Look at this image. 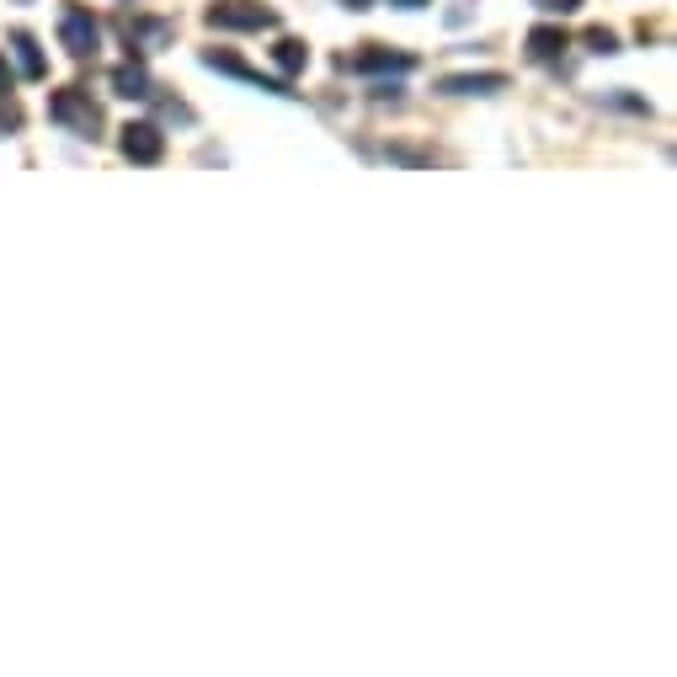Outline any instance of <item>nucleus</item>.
<instances>
[{"label": "nucleus", "instance_id": "obj_3", "mask_svg": "<svg viewBox=\"0 0 677 677\" xmlns=\"http://www.w3.org/2000/svg\"><path fill=\"white\" fill-rule=\"evenodd\" d=\"M60 43L75 60H92L102 49V22H96L86 6H60Z\"/></svg>", "mask_w": 677, "mask_h": 677}, {"label": "nucleus", "instance_id": "obj_16", "mask_svg": "<svg viewBox=\"0 0 677 677\" xmlns=\"http://www.w3.org/2000/svg\"><path fill=\"white\" fill-rule=\"evenodd\" d=\"M341 6H347V11H373L379 0H341Z\"/></svg>", "mask_w": 677, "mask_h": 677}, {"label": "nucleus", "instance_id": "obj_9", "mask_svg": "<svg viewBox=\"0 0 677 677\" xmlns=\"http://www.w3.org/2000/svg\"><path fill=\"white\" fill-rule=\"evenodd\" d=\"M113 92H118V96H128V102H150V96H155L150 70H145V64H139V60L118 64V70H113Z\"/></svg>", "mask_w": 677, "mask_h": 677}, {"label": "nucleus", "instance_id": "obj_13", "mask_svg": "<svg viewBox=\"0 0 677 677\" xmlns=\"http://www.w3.org/2000/svg\"><path fill=\"white\" fill-rule=\"evenodd\" d=\"M586 49H592V54H618V38L609 28H592L586 32Z\"/></svg>", "mask_w": 677, "mask_h": 677}, {"label": "nucleus", "instance_id": "obj_10", "mask_svg": "<svg viewBox=\"0 0 677 677\" xmlns=\"http://www.w3.org/2000/svg\"><path fill=\"white\" fill-rule=\"evenodd\" d=\"M565 49H571L565 28H533V32H528V60H533V64H554Z\"/></svg>", "mask_w": 677, "mask_h": 677}, {"label": "nucleus", "instance_id": "obj_15", "mask_svg": "<svg viewBox=\"0 0 677 677\" xmlns=\"http://www.w3.org/2000/svg\"><path fill=\"white\" fill-rule=\"evenodd\" d=\"M0 128L17 134V128H22V113H17V107H0Z\"/></svg>", "mask_w": 677, "mask_h": 677}, {"label": "nucleus", "instance_id": "obj_1", "mask_svg": "<svg viewBox=\"0 0 677 677\" xmlns=\"http://www.w3.org/2000/svg\"><path fill=\"white\" fill-rule=\"evenodd\" d=\"M49 118H54L64 134H75V139H102V107H96L92 92H81V86H64V92L49 96Z\"/></svg>", "mask_w": 677, "mask_h": 677}, {"label": "nucleus", "instance_id": "obj_8", "mask_svg": "<svg viewBox=\"0 0 677 677\" xmlns=\"http://www.w3.org/2000/svg\"><path fill=\"white\" fill-rule=\"evenodd\" d=\"M437 92L443 96H496V92H507V75H496V70H480V75H443Z\"/></svg>", "mask_w": 677, "mask_h": 677}, {"label": "nucleus", "instance_id": "obj_6", "mask_svg": "<svg viewBox=\"0 0 677 677\" xmlns=\"http://www.w3.org/2000/svg\"><path fill=\"white\" fill-rule=\"evenodd\" d=\"M341 70H358V75H411L416 70V54H401V49H363V54H341Z\"/></svg>", "mask_w": 677, "mask_h": 677}, {"label": "nucleus", "instance_id": "obj_17", "mask_svg": "<svg viewBox=\"0 0 677 677\" xmlns=\"http://www.w3.org/2000/svg\"><path fill=\"white\" fill-rule=\"evenodd\" d=\"M11 92V70H6V54H0V96Z\"/></svg>", "mask_w": 677, "mask_h": 677}, {"label": "nucleus", "instance_id": "obj_18", "mask_svg": "<svg viewBox=\"0 0 677 677\" xmlns=\"http://www.w3.org/2000/svg\"><path fill=\"white\" fill-rule=\"evenodd\" d=\"M390 6H401V11H422L427 0H390Z\"/></svg>", "mask_w": 677, "mask_h": 677}, {"label": "nucleus", "instance_id": "obj_2", "mask_svg": "<svg viewBox=\"0 0 677 677\" xmlns=\"http://www.w3.org/2000/svg\"><path fill=\"white\" fill-rule=\"evenodd\" d=\"M209 28L219 32H267L277 28V11L262 0H214L209 6Z\"/></svg>", "mask_w": 677, "mask_h": 677}, {"label": "nucleus", "instance_id": "obj_5", "mask_svg": "<svg viewBox=\"0 0 677 677\" xmlns=\"http://www.w3.org/2000/svg\"><path fill=\"white\" fill-rule=\"evenodd\" d=\"M124 28V38H128V54H160L171 38H177V22H166V17H145V11H134V17H124L118 22Z\"/></svg>", "mask_w": 677, "mask_h": 677}, {"label": "nucleus", "instance_id": "obj_12", "mask_svg": "<svg viewBox=\"0 0 677 677\" xmlns=\"http://www.w3.org/2000/svg\"><path fill=\"white\" fill-rule=\"evenodd\" d=\"M273 64L283 70V75H299L309 64V49L299 43V38H277V49H273Z\"/></svg>", "mask_w": 677, "mask_h": 677}, {"label": "nucleus", "instance_id": "obj_7", "mask_svg": "<svg viewBox=\"0 0 677 677\" xmlns=\"http://www.w3.org/2000/svg\"><path fill=\"white\" fill-rule=\"evenodd\" d=\"M118 150L134 160V166H160V155H166V134L155 124H128L124 139H118Z\"/></svg>", "mask_w": 677, "mask_h": 677}, {"label": "nucleus", "instance_id": "obj_11", "mask_svg": "<svg viewBox=\"0 0 677 677\" xmlns=\"http://www.w3.org/2000/svg\"><path fill=\"white\" fill-rule=\"evenodd\" d=\"M11 49H17V64H22V75H28V81H43V75H49V64H43V49H38V38H32V32H11Z\"/></svg>", "mask_w": 677, "mask_h": 677}, {"label": "nucleus", "instance_id": "obj_4", "mask_svg": "<svg viewBox=\"0 0 677 677\" xmlns=\"http://www.w3.org/2000/svg\"><path fill=\"white\" fill-rule=\"evenodd\" d=\"M203 64H209V70H219V75H235V81H246V86H262L267 96H283V102H294V96H299L294 86H288V81H273V75L251 70V64L235 60L230 49H203Z\"/></svg>", "mask_w": 677, "mask_h": 677}, {"label": "nucleus", "instance_id": "obj_14", "mask_svg": "<svg viewBox=\"0 0 677 677\" xmlns=\"http://www.w3.org/2000/svg\"><path fill=\"white\" fill-rule=\"evenodd\" d=\"M533 6H539L544 17H571V11H576L582 0H533Z\"/></svg>", "mask_w": 677, "mask_h": 677}]
</instances>
